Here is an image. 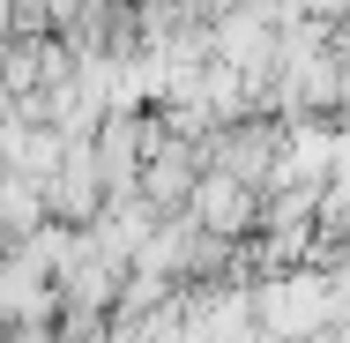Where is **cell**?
<instances>
[{
  "label": "cell",
  "instance_id": "3",
  "mask_svg": "<svg viewBox=\"0 0 350 343\" xmlns=\"http://www.w3.org/2000/svg\"><path fill=\"white\" fill-rule=\"evenodd\" d=\"M202 172H209V142L164 127V135H157V149H149V164H142V187H135V194L157 209V216H179V209H194Z\"/></svg>",
  "mask_w": 350,
  "mask_h": 343
},
{
  "label": "cell",
  "instance_id": "2",
  "mask_svg": "<svg viewBox=\"0 0 350 343\" xmlns=\"http://www.w3.org/2000/svg\"><path fill=\"white\" fill-rule=\"evenodd\" d=\"M45 209H53L60 224H75V231H90V224L112 209V187H105V164H97V142L90 135H68L60 164L45 172Z\"/></svg>",
  "mask_w": 350,
  "mask_h": 343
},
{
  "label": "cell",
  "instance_id": "1",
  "mask_svg": "<svg viewBox=\"0 0 350 343\" xmlns=\"http://www.w3.org/2000/svg\"><path fill=\"white\" fill-rule=\"evenodd\" d=\"M157 135H164V105H127V97H120V105H105V112H97L90 142H97V164H105L112 202H135L142 164H149Z\"/></svg>",
  "mask_w": 350,
  "mask_h": 343
},
{
  "label": "cell",
  "instance_id": "4",
  "mask_svg": "<svg viewBox=\"0 0 350 343\" xmlns=\"http://www.w3.org/2000/svg\"><path fill=\"white\" fill-rule=\"evenodd\" d=\"M261 202H269V187H254V179H239V172L209 164L202 187H194V209H187V216H202V224L224 231V239H254V231H261Z\"/></svg>",
  "mask_w": 350,
  "mask_h": 343
}]
</instances>
